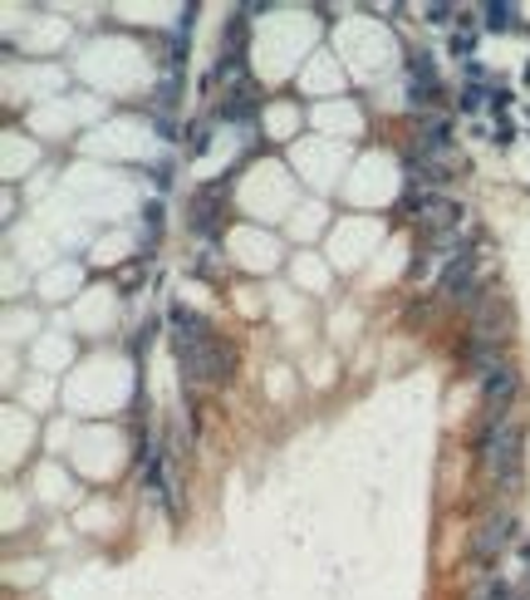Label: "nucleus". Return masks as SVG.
I'll return each mask as SVG.
<instances>
[{"mask_svg": "<svg viewBox=\"0 0 530 600\" xmlns=\"http://www.w3.org/2000/svg\"><path fill=\"white\" fill-rule=\"evenodd\" d=\"M506 532H511V522H486L482 526V536H476V556H482V561H492V552H501L506 546Z\"/></svg>", "mask_w": 530, "mask_h": 600, "instance_id": "nucleus-1", "label": "nucleus"}, {"mask_svg": "<svg viewBox=\"0 0 530 600\" xmlns=\"http://www.w3.org/2000/svg\"><path fill=\"white\" fill-rule=\"evenodd\" d=\"M482 384H486V394H492V399H506L516 389V374L511 370H486Z\"/></svg>", "mask_w": 530, "mask_h": 600, "instance_id": "nucleus-2", "label": "nucleus"}, {"mask_svg": "<svg viewBox=\"0 0 530 600\" xmlns=\"http://www.w3.org/2000/svg\"><path fill=\"white\" fill-rule=\"evenodd\" d=\"M472 600H511V596H506V586L501 581H482V586H476V596Z\"/></svg>", "mask_w": 530, "mask_h": 600, "instance_id": "nucleus-3", "label": "nucleus"}]
</instances>
